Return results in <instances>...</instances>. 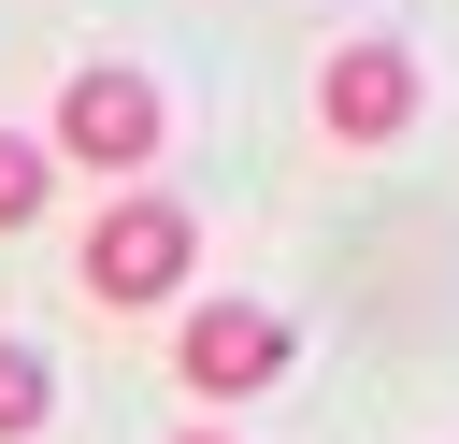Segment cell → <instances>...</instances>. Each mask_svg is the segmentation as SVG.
Wrapping results in <instances>:
<instances>
[{
	"mask_svg": "<svg viewBox=\"0 0 459 444\" xmlns=\"http://www.w3.org/2000/svg\"><path fill=\"white\" fill-rule=\"evenodd\" d=\"M186 272H201V215H186L172 186H115V201L72 229V286H86L100 315H172Z\"/></svg>",
	"mask_w": 459,
	"mask_h": 444,
	"instance_id": "obj_1",
	"label": "cell"
},
{
	"mask_svg": "<svg viewBox=\"0 0 459 444\" xmlns=\"http://www.w3.org/2000/svg\"><path fill=\"white\" fill-rule=\"evenodd\" d=\"M158 143H172V100L129 57H72L57 72V115H43L57 172H100V201H115V186H158Z\"/></svg>",
	"mask_w": 459,
	"mask_h": 444,
	"instance_id": "obj_2",
	"label": "cell"
},
{
	"mask_svg": "<svg viewBox=\"0 0 459 444\" xmlns=\"http://www.w3.org/2000/svg\"><path fill=\"white\" fill-rule=\"evenodd\" d=\"M172 387H186L201 430H230L258 387H287V315L273 301H186L172 315Z\"/></svg>",
	"mask_w": 459,
	"mask_h": 444,
	"instance_id": "obj_3",
	"label": "cell"
},
{
	"mask_svg": "<svg viewBox=\"0 0 459 444\" xmlns=\"http://www.w3.org/2000/svg\"><path fill=\"white\" fill-rule=\"evenodd\" d=\"M416 100H430V86H416V43H402V29H344V43L316 57V129H330L344 158H387V143L416 129Z\"/></svg>",
	"mask_w": 459,
	"mask_h": 444,
	"instance_id": "obj_4",
	"label": "cell"
},
{
	"mask_svg": "<svg viewBox=\"0 0 459 444\" xmlns=\"http://www.w3.org/2000/svg\"><path fill=\"white\" fill-rule=\"evenodd\" d=\"M43 215H57V158H43V129H0V243L43 229Z\"/></svg>",
	"mask_w": 459,
	"mask_h": 444,
	"instance_id": "obj_5",
	"label": "cell"
},
{
	"mask_svg": "<svg viewBox=\"0 0 459 444\" xmlns=\"http://www.w3.org/2000/svg\"><path fill=\"white\" fill-rule=\"evenodd\" d=\"M43 430H57V372H43V344L0 329V444H43Z\"/></svg>",
	"mask_w": 459,
	"mask_h": 444,
	"instance_id": "obj_6",
	"label": "cell"
},
{
	"mask_svg": "<svg viewBox=\"0 0 459 444\" xmlns=\"http://www.w3.org/2000/svg\"><path fill=\"white\" fill-rule=\"evenodd\" d=\"M172 444H244V430H201V415H186V430H172Z\"/></svg>",
	"mask_w": 459,
	"mask_h": 444,
	"instance_id": "obj_7",
	"label": "cell"
}]
</instances>
